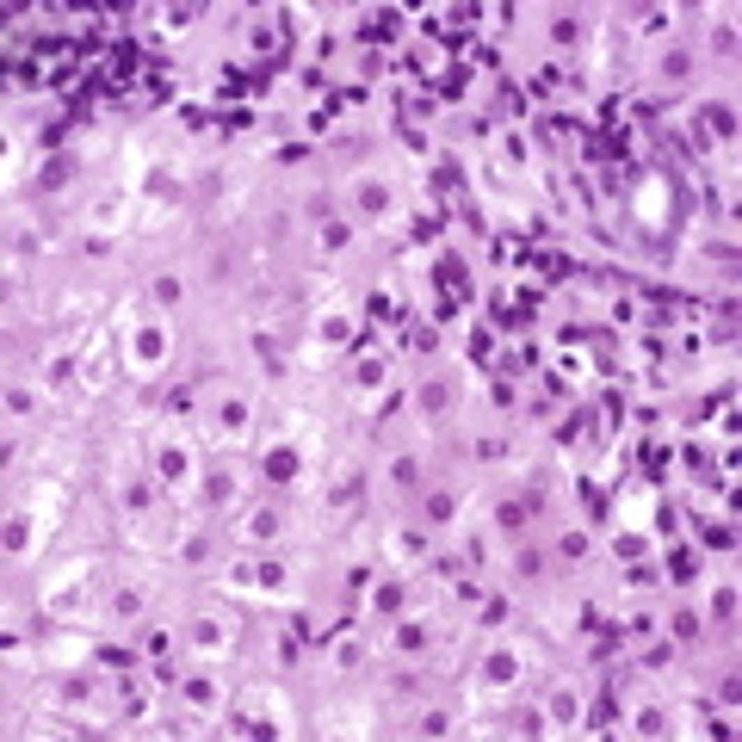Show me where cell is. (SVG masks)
<instances>
[{
	"label": "cell",
	"mask_w": 742,
	"mask_h": 742,
	"mask_svg": "<svg viewBox=\"0 0 742 742\" xmlns=\"http://www.w3.org/2000/svg\"><path fill=\"white\" fill-rule=\"evenodd\" d=\"M291 464H297V458H291V452H279V458H266V477L285 482V477H291Z\"/></svg>",
	"instance_id": "cell-1"
}]
</instances>
